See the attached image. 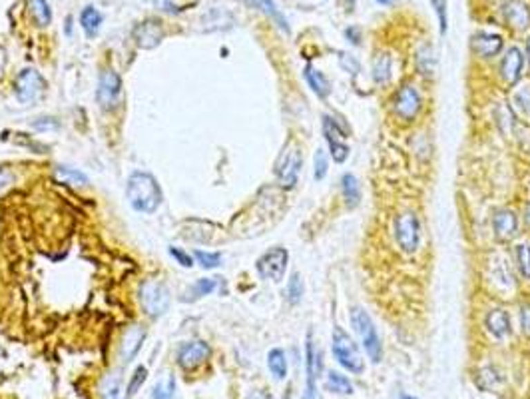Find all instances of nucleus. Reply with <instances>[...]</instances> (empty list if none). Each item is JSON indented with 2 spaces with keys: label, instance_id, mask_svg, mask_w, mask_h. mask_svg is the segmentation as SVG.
<instances>
[{
  "label": "nucleus",
  "instance_id": "nucleus-19",
  "mask_svg": "<svg viewBox=\"0 0 530 399\" xmlns=\"http://www.w3.org/2000/svg\"><path fill=\"white\" fill-rule=\"evenodd\" d=\"M144 337H146V331L142 330V328H138V326H134V328H130V330L126 331L120 347V358L124 364H130V362L136 358L140 347H142Z\"/></svg>",
  "mask_w": 530,
  "mask_h": 399
},
{
  "label": "nucleus",
  "instance_id": "nucleus-13",
  "mask_svg": "<svg viewBox=\"0 0 530 399\" xmlns=\"http://www.w3.org/2000/svg\"><path fill=\"white\" fill-rule=\"evenodd\" d=\"M166 36V30L162 26V22L158 18H148L144 22H140L134 28V40H136L138 48L142 50H152L155 48Z\"/></svg>",
  "mask_w": 530,
  "mask_h": 399
},
{
  "label": "nucleus",
  "instance_id": "nucleus-42",
  "mask_svg": "<svg viewBox=\"0 0 530 399\" xmlns=\"http://www.w3.org/2000/svg\"><path fill=\"white\" fill-rule=\"evenodd\" d=\"M170 256L178 261L180 266H184V268H191V266H193V256H189L188 252H184V250H180V248H173V245H171Z\"/></svg>",
  "mask_w": 530,
  "mask_h": 399
},
{
  "label": "nucleus",
  "instance_id": "nucleus-18",
  "mask_svg": "<svg viewBox=\"0 0 530 399\" xmlns=\"http://www.w3.org/2000/svg\"><path fill=\"white\" fill-rule=\"evenodd\" d=\"M315 346H313V337L311 333L307 335V342H305V398L303 399H315L317 396V378H319V371H317V365H315Z\"/></svg>",
  "mask_w": 530,
  "mask_h": 399
},
{
  "label": "nucleus",
  "instance_id": "nucleus-43",
  "mask_svg": "<svg viewBox=\"0 0 530 399\" xmlns=\"http://www.w3.org/2000/svg\"><path fill=\"white\" fill-rule=\"evenodd\" d=\"M32 128L40 130V132H44V130H58L60 122L56 120V118H38V120L32 122Z\"/></svg>",
  "mask_w": 530,
  "mask_h": 399
},
{
  "label": "nucleus",
  "instance_id": "nucleus-5",
  "mask_svg": "<svg viewBox=\"0 0 530 399\" xmlns=\"http://www.w3.org/2000/svg\"><path fill=\"white\" fill-rule=\"evenodd\" d=\"M15 92L20 104H36L46 92V80L38 70L24 68L15 80Z\"/></svg>",
  "mask_w": 530,
  "mask_h": 399
},
{
  "label": "nucleus",
  "instance_id": "nucleus-37",
  "mask_svg": "<svg viewBox=\"0 0 530 399\" xmlns=\"http://www.w3.org/2000/svg\"><path fill=\"white\" fill-rule=\"evenodd\" d=\"M102 399H118L120 398V378L114 373V375H108L102 383Z\"/></svg>",
  "mask_w": 530,
  "mask_h": 399
},
{
  "label": "nucleus",
  "instance_id": "nucleus-22",
  "mask_svg": "<svg viewBox=\"0 0 530 399\" xmlns=\"http://www.w3.org/2000/svg\"><path fill=\"white\" fill-rule=\"evenodd\" d=\"M303 76H305V80H307L309 88H311V90H313L319 98H323V100H325L327 96L331 94L329 80L323 76V72H319L317 68H313L311 64H307L305 70H303Z\"/></svg>",
  "mask_w": 530,
  "mask_h": 399
},
{
  "label": "nucleus",
  "instance_id": "nucleus-38",
  "mask_svg": "<svg viewBox=\"0 0 530 399\" xmlns=\"http://www.w3.org/2000/svg\"><path fill=\"white\" fill-rule=\"evenodd\" d=\"M327 170H329V158H327V152L325 150H317L315 152V170H313V174H315V180L317 182H321L323 178L327 176Z\"/></svg>",
  "mask_w": 530,
  "mask_h": 399
},
{
  "label": "nucleus",
  "instance_id": "nucleus-36",
  "mask_svg": "<svg viewBox=\"0 0 530 399\" xmlns=\"http://www.w3.org/2000/svg\"><path fill=\"white\" fill-rule=\"evenodd\" d=\"M193 258L198 260V263L204 268V270H214L222 263V254L218 252H204V250H196L193 252Z\"/></svg>",
  "mask_w": 530,
  "mask_h": 399
},
{
  "label": "nucleus",
  "instance_id": "nucleus-15",
  "mask_svg": "<svg viewBox=\"0 0 530 399\" xmlns=\"http://www.w3.org/2000/svg\"><path fill=\"white\" fill-rule=\"evenodd\" d=\"M522 66H524V56L520 53V48H509L507 54L502 56L500 62V76L509 82V84H516L520 74H522Z\"/></svg>",
  "mask_w": 530,
  "mask_h": 399
},
{
  "label": "nucleus",
  "instance_id": "nucleus-12",
  "mask_svg": "<svg viewBox=\"0 0 530 399\" xmlns=\"http://www.w3.org/2000/svg\"><path fill=\"white\" fill-rule=\"evenodd\" d=\"M209 355H211V349H209V346H207L205 342H202V340L186 342V344H182L180 349H178V365H180L184 371H193L196 367L205 364Z\"/></svg>",
  "mask_w": 530,
  "mask_h": 399
},
{
  "label": "nucleus",
  "instance_id": "nucleus-41",
  "mask_svg": "<svg viewBox=\"0 0 530 399\" xmlns=\"http://www.w3.org/2000/svg\"><path fill=\"white\" fill-rule=\"evenodd\" d=\"M339 64L345 72H349L351 76H357L361 72V64L355 60V56L347 53H339Z\"/></svg>",
  "mask_w": 530,
  "mask_h": 399
},
{
  "label": "nucleus",
  "instance_id": "nucleus-23",
  "mask_svg": "<svg viewBox=\"0 0 530 399\" xmlns=\"http://www.w3.org/2000/svg\"><path fill=\"white\" fill-rule=\"evenodd\" d=\"M100 24H102V15L94 6H86L84 10L80 12V26L84 28L88 38H94V36L98 35Z\"/></svg>",
  "mask_w": 530,
  "mask_h": 399
},
{
  "label": "nucleus",
  "instance_id": "nucleus-14",
  "mask_svg": "<svg viewBox=\"0 0 530 399\" xmlns=\"http://www.w3.org/2000/svg\"><path fill=\"white\" fill-rule=\"evenodd\" d=\"M502 15L513 30H527L530 26V8L524 0H509L502 6Z\"/></svg>",
  "mask_w": 530,
  "mask_h": 399
},
{
  "label": "nucleus",
  "instance_id": "nucleus-48",
  "mask_svg": "<svg viewBox=\"0 0 530 399\" xmlns=\"http://www.w3.org/2000/svg\"><path fill=\"white\" fill-rule=\"evenodd\" d=\"M355 4H357V0H347V10H349V12H353Z\"/></svg>",
  "mask_w": 530,
  "mask_h": 399
},
{
  "label": "nucleus",
  "instance_id": "nucleus-21",
  "mask_svg": "<svg viewBox=\"0 0 530 399\" xmlns=\"http://www.w3.org/2000/svg\"><path fill=\"white\" fill-rule=\"evenodd\" d=\"M484 324H486V330L491 331L495 337H498V340H500V337H507V335L511 333V317H509V313L504 312V310H493V312H489Z\"/></svg>",
  "mask_w": 530,
  "mask_h": 399
},
{
  "label": "nucleus",
  "instance_id": "nucleus-32",
  "mask_svg": "<svg viewBox=\"0 0 530 399\" xmlns=\"http://www.w3.org/2000/svg\"><path fill=\"white\" fill-rule=\"evenodd\" d=\"M303 292H305V288H303L301 276L299 274H291L290 281H287V290H285V297H287V301H290L291 306H297L303 299Z\"/></svg>",
  "mask_w": 530,
  "mask_h": 399
},
{
  "label": "nucleus",
  "instance_id": "nucleus-29",
  "mask_svg": "<svg viewBox=\"0 0 530 399\" xmlns=\"http://www.w3.org/2000/svg\"><path fill=\"white\" fill-rule=\"evenodd\" d=\"M417 66L423 72V76H427V78L435 74V54H433L430 44H423L417 50Z\"/></svg>",
  "mask_w": 530,
  "mask_h": 399
},
{
  "label": "nucleus",
  "instance_id": "nucleus-45",
  "mask_svg": "<svg viewBox=\"0 0 530 399\" xmlns=\"http://www.w3.org/2000/svg\"><path fill=\"white\" fill-rule=\"evenodd\" d=\"M155 6L160 8V10H164V12H168V15H180L184 8H180V6H176L171 0H154Z\"/></svg>",
  "mask_w": 530,
  "mask_h": 399
},
{
  "label": "nucleus",
  "instance_id": "nucleus-3",
  "mask_svg": "<svg viewBox=\"0 0 530 399\" xmlns=\"http://www.w3.org/2000/svg\"><path fill=\"white\" fill-rule=\"evenodd\" d=\"M351 326H353V330L359 333L361 344L365 347L367 355L371 358V362L379 364L383 360V346H381L379 333H377L375 324L371 322V317L367 315L365 310L355 308L351 312Z\"/></svg>",
  "mask_w": 530,
  "mask_h": 399
},
{
  "label": "nucleus",
  "instance_id": "nucleus-20",
  "mask_svg": "<svg viewBox=\"0 0 530 399\" xmlns=\"http://www.w3.org/2000/svg\"><path fill=\"white\" fill-rule=\"evenodd\" d=\"M249 6H254L256 10L259 12H263L265 17H269L275 22V26L281 30V33H285V35H290L291 28H290V22H287V18L285 15L275 6L274 0H245Z\"/></svg>",
  "mask_w": 530,
  "mask_h": 399
},
{
  "label": "nucleus",
  "instance_id": "nucleus-40",
  "mask_svg": "<svg viewBox=\"0 0 530 399\" xmlns=\"http://www.w3.org/2000/svg\"><path fill=\"white\" fill-rule=\"evenodd\" d=\"M430 4H433V10L439 17L441 35H446V28H448V22H446V0H430Z\"/></svg>",
  "mask_w": 530,
  "mask_h": 399
},
{
  "label": "nucleus",
  "instance_id": "nucleus-28",
  "mask_svg": "<svg viewBox=\"0 0 530 399\" xmlns=\"http://www.w3.org/2000/svg\"><path fill=\"white\" fill-rule=\"evenodd\" d=\"M56 178L62 180L64 184H70V186H88V176L76 168H70V166H58L56 168Z\"/></svg>",
  "mask_w": 530,
  "mask_h": 399
},
{
  "label": "nucleus",
  "instance_id": "nucleus-17",
  "mask_svg": "<svg viewBox=\"0 0 530 399\" xmlns=\"http://www.w3.org/2000/svg\"><path fill=\"white\" fill-rule=\"evenodd\" d=\"M502 36L491 35V33H479V35L473 36L471 40V48L477 56H482V58H493L496 54L502 50Z\"/></svg>",
  "mask_w": 530,
  "mask_h": 399
},
{
  "label": "nucleus",
  "instance_id": "nucleus-50",
  "mask_svg": "<svg viewBox=\"0 0 530 399\" xmlns=\"http://www.w3.org/2000/svg\"><path fill=\"white\" fill-rule=\"evenodd\" d=\"M379 4H383V6H391V4H395V0H377Z\"/></svg>",
  "mask_w": 530,
  "mask_h": 399
},
{
  "label": "nucleus",
  "instance_id": "nucleus-6",
  "mask_svg": "<svg viewBox=\"0 0 530 399\" xmlns=\"http://www.w3.org/2000/svg\"><path fill=\"white\" fill-rule=\"evenodd\" d=\"M301 164H303L301 152L293 144H290L279 154L277 162H275V176H277V180H279V184L283 188H293L297 184V178H299V172H301Z\"/></svg>",
  "mask_w": 530,
  "mask_h": 399
},
{
  "label": "nucleus",
  "instance_id": "nucleus-47",
  "mask_svg": "<svg viewBox=\"0 0 530 399\" xmlns=\"http://www.w3.org/2000/svg\"><path fill=\"white\" fill-rule=\"evenodd\" d=\"M345 36H347V40H349L351 44H355V46H359L361 44V30L359 28H355V26H349V28L345 30Z\"/></svg>",
  "mask_w": 530,
  "mask_h": 399
},
{
  "label": "nucleus",
  "instance_id": "nucleus-52",
  "mask_svg": "<svg viewBox=\"0 0 530 399\" xmlns=\"http://www.w3.org/2000/svg\"><path fill=\"white\" fill-rule=\"evenodd\" d=\"M527 50H529V58H530V36H529V42H527Z\"/></svg>",
  "mask_w": 530,
  "mask_h": 399
},
{
  "label": "nucleus",
  "instance_id": "nucleus-8",
  "mask_svg": "<svg viewBox=\"0 0 530 399\" xmlns=\"http://www.w3.org/2000/svg\"><path fill=\"white\" fill-rule=\"evenodd\" d=\"M395 238H397V243L401 245V250H405L407 254L417 252L419 242H421V226H419V220L415 214L405 212L397 218Z\"/></svg>",
  "mask_w": 530,
  "mask_h": 399
},
{
  "label": "nucleus",
  "instance_id": "nucleus-9",
  "mask_svg": "<svg viewBox=\"0 0 530 399\" xmlns=\"http://www.w3.org/2000/svg\"><path fill=\"white\" fill-rule=\"evenodd\" d=\"M122 96V80L120 76L114 70H104L98 80V90H96V98L98 104L104 110H112L120 102Z\"/></svg>",
  "mask_w": 530,
  "mask_h": 399
},
{
  "label": "nucleus",
  "instance_id": "nucleus-26",
  "mask_svg": "<svg viewBox=\"0 0 530 399\" xmlns=\"http://www.w3.org/2000/svg\"><path fill=\"white\" fill-rule=\"evenodd\" d=\"M218 288V278H204L198 279L191 288L188 290V294L182 297V301H196L204 295H209L214 290Z\"/></svg>",
  "mask_w": 530,
  "mask_h": 399
},
{
  "label": "nucleus",
  "instance_id": "nucleus-51",
  "mask_svg": "<svg viewBox=\"0 0 530 399\" xmlns=\"http://www.w3.org/2000/svg\"><path fill=\"white\" fill-rule=\"evenodd\" d=\"M524 216H527V222H529V226H530V204L527 206V212H524Z\"/></svg>",
  "mask_w": 530,
  "mask_h": 399
},
{
  "label": "nucleus",
  "instance_id": "nucleus-30",
  "mask_svg": "<svg viewBox=\"0 0 530 399\" xmlns=\"http://www.w3.org/2000/svg\"><path fill=\"white\" fill-rule=\"evenodd\" d=\"M327 389L331 391V393H341V396H351L353 393V385L351 382L341 375V373H337V371H331L329 375H327Z\"/></svg>",
  "mask_w": 530,
  "mask_h": 399
},
{
  "label": "nucleus",
  "instance_id": "nucleus-7",
  "mask_svg": "<svg viewBox=\"0 0 530 399\" xmlns=\"http://www.w3.org/2000/svg\"><path fill=\"white\" fill-rule=\"evenodd\" d=\"M287 261H290V254L285 248H272L257 260L256 270L263 279L281 281L287 270Z\"/></svg>",
  "mask_w": 530,
  "mask_h": 399
},
{
  "label": "nucleus",
  "instance_id": "nucleus-11",
  "mask_svg": "<svg viewBox=\"0 0 530 399\" xmlns=\"http://www.w3.org/2000/svg\"><path fill=\"white\" fill-rule=\"evenodd\" d=\"M323 134H325L327 146H329V152H331V158L337 162V164H343L347 156H349V146L345 142V134L343 132L339 122L331 116H323Z\"/></svg>",
  "mask_w": 530,
  "mask_h": 399
},
{
  "label": "nucleus",
  "instance_id": "nucleus-33",
  "mask_svg": "<svg viewBox=\"0 0 530 399\" xmlns=\"http://www.w3.org/2000/svg\"><path fill=\"white\" fill-rule=\"evenodd\" d=\"M514 260H516V268H518L520 276H522L524 279H530V245L529 243H520V245H516Z\"/></svg>",
  "mask_w": 530,
  "mask_h": 399
},
{
  "label": "nucleus",
  "instance_id": "nucleus-44",
  "mask_svg": "<svg viewBox=\"0 0 530 399\" xmlns=\"http://www.w3.org/2000/svg\"><path fill=\"white\" fill-rule=\"evenodd\" d=\"M520 328H522V333L530 337V306H522L520 308Z\"/></svg>",
  "mask_w": 530,
  "mask_h": 399
},
{
  "label": "nucleus",
  "instance_id": "nucleus-1",
  "mask_svg": "<svg viewBox=\"0 0 530 399\" xmlns=\"http://www.w3.org/2000/svg\"><path fill=\"white\" fill-rule=\"evenodd\" d=\"M126 196L130 206L142 214H154L162 204V188L152 174L134 172L128 180Z\"/></svg>",
  "mask_w": 530,
  "mask_h": 399
},
{
  "label": "nucleus",
  "instance_id": "nucleus-53",
  "mask_svg": "<svg viewBox=\"0 0 530 399\" xmlns=\"http://www.w3.org/2000/svg\"><path fill=\"white\" fill-rule=\"evenodd\" d=\"M399 399H415V398H410V396H401Z\"/></svg>",
  "mask_w": 530,
  "mask_h": 399
},
{
  "label": "nucleus",
  "instance_id": "nucleus-4",
  "mask_svg": "<svg viewBox=\"0 0 530 399\" xmlns=\"http://www.w3.org/2000/svg\"><path fill=\"white\" fill-rule=\"evenodd\" d=\"M170 290L164 281L158 279H148L142 284L140 288V301L144 312L148 313L150 317H160L168 312L170 308Z\"/></svg>",
  "mask_w": 530,
  "mask_h": 399
},
{
  "label": "nucleus",
  "instance_id": "nucleus-2",
  "mask_svg": "<svg viewBox=\"0 0 530 399\" xmlns=\"http://www.w3.org/2000/svg\"><path fill=\"white\" fill-rule=\"evenodd\" d=\"M331 349H333V355L337 360V364L343 365L347 371L359 375L365 369V364H363V358H361V351L355 340L343 330V328H335L333 330V344H331Z\"/></svg>",
  "mask_w": 530,
  "mask_h": 399
},
{
  "label": "nucleus",
  "instance_id": "nucleus-39",
  "mask_svg": "<svg viewBox=\"0 0 530 399\" xmlns=\"http://www.w3.org/2000/svg\"><path fill=\"white\" fill-rule=\"evenodd\" d=\"M514 104L518 106L524 114H529L530 116V84L518 88V90L514 92Z\"/></svg>",
  "mask_w": 530,
  "mask_h": 399
},
{
  "label": "nucleus",
  "instance_id": "nucleus-16",
  "mask_svg": "<svg viewBox=\"0 0 530 399\" xmlns=\"http://www.w3.org/2000/svg\"><path fill=\"white\" fill-rule=\"evenodd\" d=\"M493 230H495V236L500 242H507V240L514 238V234L518 230L516 214L513 210H498L495 218H493Z\"/></svg>",
  "mask_w": 530,
  "mask_h": 399
},
{
  "label": "nucleus",
  "instance_id": "nucleus-25",
  "mask_svg": "<svg viewBox=\"0 0 530 399\" xmlns=\"http://www.w3.org/2000/svg\"><path fill=\"white\" fill-rule=\"evenodd\" d=\"M341 192L349 208H355V206L359 204L361 190L359 184H357V178H355L353 174H345L341 178Z\"/></svg>",
  "mask_w": 530,
  "mask_h": 399
},
{
  "label": "nucleus",
  "instance_id": "nucleus-31",
  "mask_svg": "<svg viewBox=\"0 0 530 399\" xmlns=\"http://www.w3.org/2000/svg\"><path fill=\"white\" fill-rule=\"evenodd\" d=\"M30 12L38 26H48L52 22V12L48 0H30Z\"/></svg>",
  "mask_w": 530,
  "mask_h": 399
},
{
  "label": "nucleus",
  "instance_id": "nucleus-10",
  "mask_svg": "<svg viewBox=\"0 0 530 399\" xmlns=\"http://www.w3.org/2000/svg\"><path fill=\"white\" fill-rule=\"evenodd\" d=\"M393 110L395 114L403 120H415V116L421 110V94L417 92V88L405 84L401 86L393 96Z\"/></svg>",
  "mask_w": 530,
  "mask_h": 399
},
{
  "label": "nucleus",
  "instance_id": "nucleus-49",
  "mask_svg": "<svg viewBox=\"0 0 530 399\" xmlns=\"http://www.w3.org/2000/svg\"><path fill=\"white\" fill-rule=\"evenodd\" d=\"M72 33V17L66 18V35H70Z\"/></svg>",
  "mask_w": 530,
  "mask_h": 399
},
{
  "label": "nucleus",
  "instance_id": "nucleus-34",
  "mask_svg": "<svg viewBox=\"0 0 530 399\" xmlns=\"http://www.w3.org/2000/svg\"><path fill=\"white\" fill-rule=\"evenodd\" d=\"M146 380H148V367L138 365L136 369H134V373H132V378H130V382L126 385V398H134L138 391L142 389V385L146 383Z\"/></svg>",
  "mask_w": 530,
  "mask_h": 399
},
{
  "label": "nucleus",
  "instance_id": "nucleus-24",
  "mask_svg": "<svg viewBox=\"0 0 530 399\" xmlns=\"http://www.w3.org/2000/svg\"><path fill=\"white\" fill-rule=\"evenodd\" d=\"M267 367H269V371H272V375H274L275 380H285L287 378V358H285V353H283V349H272L269 353H267Z\"/></svg>",
  "mask_w": 530,
  "mask_h": 399
},
{
  "label": "nucleus",
  "instance_id": "nucleus-46",
  "mask_svg": "<svg viewBox=\"0 0 530 399\" xmlns=\"http://www.w3.org/2000/svg\"><path fill=\"white\" fill-rule=\"evenodd\" d=\"M15 184V176L8 172V170H4V168H0V194L2 192H6L10 186Z\"/></svg>",
  "mask_w": 530,
  "mask_h": 399
},
{
  "label": "nucleus",
  "instance_id": "nucleus-35",
  "mask_svg": "<svg viewBox=\"0 0 530 399\" xmlns=\"http://www.w3.org/2000/svg\"><path fill=\"white\" fill-rule=\"evenodd\" d=\"M173 396H176V380H173V375L155 383L154 391H152V399H173Z\"/></svg>",
  "mask_w": 530,
  "mask_h": 399
},
{
  "label": "nucleus",
  "instance_id": "nucleus-27",
  "mask_svg": "<svg viewBox=\"0 0 530 399\" xmlns=\"http://www.w3.org/2000/svg\"><path fill=\"white\" fill-rule=\"evenodd\" d=\"M391 78V56L387 53H379L373 60V80L385 84Z\"/></svg>",
  "mask_w": 530,
  "mask_h": 399
}]
</instances>
